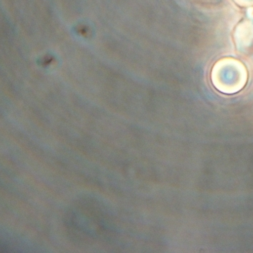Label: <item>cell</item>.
<instances>
[{"instance_id": "obj_1", "label": "cell", "mask_w": 253, "mask_h": 253, "mask_svg": "<svg viewBox=\"0 0 253 253\" xmlns=\"http://www.w3.org/2000/svg\"><path fill=\"white\" fill-rule=\"evenodd\" d=\"M234 1L241 5V6H249V5H253V0H234Z\"/></svg>"}]
</instances>
